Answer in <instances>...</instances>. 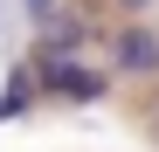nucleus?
Instances as JSON below:
<instances>
[{
	"label": "nucleus",
	"instance_id": "nucleus-2",
	"mask_svg": "<svg viewBox=\"0 0 159 152\" xmlns=\"http://www.w3.org/2000/svg\"><path fill=\"white\" fill-rule=\"evenodd\" d=\"M111 62H118V76H152L159 69V35L145 28V21H125V28L111 35Z\"/></svg>",
	"mask_w": 159,
	"mask_h": 152
},
{
	"label": "nucleus",
	"instance_id": "nucleus-3",
	"mask_svg": "<svg viewBox=\"0 0 159 152\" xmlns=\"http://www.w3.org/2000/svg\"><path fill=\"white\" fill-rule=\"evenodd\" d=\"M56 14V0H28V21H48Z\"/></svg>",
	"mask_w": 159,
	"mask_h": 152
},
{
	"label": "nucleus",
	"instance_id": "nucleus-1",
	"mask_svg": "<svg viewBox=\"0 0 159 152\" xmlns=\"http://www.w3.org/2000/svg\"><path fill=\"white\" fill-rule=\"evenodd\" d=\"M42 90L48 97H69V104H97L104 90H111V76H97V69H83L76 56H42Z\"/></svg>",
	"mask_w": 159,
	"mask_h": 152
},
{
	"label": "nucleus",
	"instance_id": "nucleus-4",
	"mask_svg": "<svg viewBox=\"0 0 159 152\" xmlns=\"http://www.w3.org/2000/svg\"><path fill=\"white\" fill-rule=\"evenodd\" d=\"M118 7H125V14H145V7H152V0H118Z\"/></svg>",
	"mask_w": 159,
	"mask_h": 152
}]
</instances>
